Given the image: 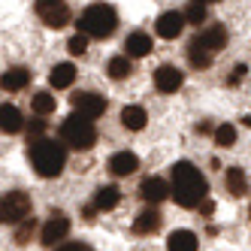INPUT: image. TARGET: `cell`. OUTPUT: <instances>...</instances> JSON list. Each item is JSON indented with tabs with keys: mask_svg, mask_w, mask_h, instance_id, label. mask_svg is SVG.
Masks as SVG:
<instances>
[{
	"mask_svg": "<svg viewBox=\"0 0 251 251\" xmlns=\"http://www.w3.org/2000/svg\"><path fill=\"white\" fill-rule=\"evenodd\" d=\"M170 188H173V200L182 209H194L206 200L209 194V182L203 178V173L188 160H178L170 170Z\"/></svg>",
	"mask_w": 251,
	"mask_h": 251,
	"instance_id": "cell-1",
	"label": "cell"
},
{
	"mask_svg": "<svg viewBox=\"0 0 251 251\" xmlns=\"http://www.w3.org/2000/svg\"><path fill=\"white\" fill-rule=\"evenodd\" d=\"M224 46H227V30L221 25H212V27L200 30L191 40V46H188V61H191V67H197V70L209 67L215 61V55H218Z\"/></svg>",
	"mask_w": 251,
	"mask_h": 251,
	"instance_id": "cell-2",
	"label": "cell"
},
{
	"mask_svg": "<svg viewBox=\"0 0 251 251\" xmlns=\"http://www.w3.org/2000/svg\"><path fill=\"white\" fill-rule=\"evenodd\" d=\"M30 164L40 178H55L67 164V149L55 139H37L30 146Z\"/></svg>",
	"mask_w": 251,
	"mask_h": 251,
	"instance_id": "cell-3",
	"label": "cell"
},
{
	"mask_svg": "<svg viewBox=\"0 0 251 251\" xmlns=\"http://www.w3.org/2000/svg\"><path fill=\"white\" fill-rule=\"evenodd\" d=\"M115 25H118V15H115L112 6H106V3H91L79 15V30L88 33V37H97V40L112 37Z\"/></svg>",
	"mask_w": 251,
	"mask_h": 251,
	"instance_id": "cell-4",
	"label": "cell"
},
{
	"mask_svg": "<svg viewBox=\"0 0 251 251\" xmlns=\"http://www.w3.org/2000/svg\"><path fill=\"white\" fill-rule=\"evenodd\" d=\"M61 136H64L67 146H73L76 151H88V149L94 146V139H97L94 118L73 112L70 118H64V124H61Z\"/></svg>",
	"mask_w": 251,
	"mask_h": 251,
	"instance_id": "cell-5",
	"label": "cell"
},
{
	"mask_svg": "<svg viewBox=\"0 0 251 251\" xmlns=\"http://www.w3.org/2000/svg\"><path fill=\"white\" fill-rule=\"evenodd\" d=\"M30 218V197L22 191H9L3 194V203H0V221L3 224H22Z\"/></svg>",
	"mask_w": 251,
	"mask_h": 251,
	"instance_id": "cell-6",
	"label": "cell"
},
{
	"mask_svg": "<svg viewBox=\"0 0 251 251\" xmlns=\"http://www.w3.org/2000/svg\"><path fill=\"white\" fill-rule=\"evenodd\" d=\"M37 15L46 27H64L70 22V6L67 0H37Z\"/></svg>",
	"mask_w": 251,
	"mask_h": 251,
	"instance_id": "cell-7",
	"label": "cell"
},
{
	"mask_svg": "<svg viewBox=\"0 0 251 251\" xmlns=\"http://www.w3.org/2000/svg\"><path fill=\"white\" fill-rule=\"evenodd\" d=\"M67 233H70V218H67L64 212H51L49 221L43 224L40 239H43V245H55V242H61L67 236Z\"/></svg>",
	"mask_w": 251,
	"mask_h": 251,
	"instance_id": "cell-8",
	"label": "cell"
},
{
	"mask_svg": "<svg viewBox=\"0 0 251 251\" xmlns=\"http://www.w3.org/2000/svg\"><path fill=\"white\" fill-rule=\"evenodd\" d=\"M73 109H76L79 115L97 118V115L106 112V97H100V94H94V91H79V94H73Z\"/></svg>",
	"mask_w": 251,
	"mask_h": 251,
	"instance_id": "cell-9",
	"label": "cell"
},
{
	"mask_svg": "<svg viewBox=\"0 0 251 251\" xmlns=\"http://www.w3.org/2000/svg\"><path fill=\"white\" fill-rule=\"evenodd\" d=\"M188 19H185V12H164V15H157V22H154V30H157V37H164V40H176L178 33L185 30Z\"/></svg>",
	"mask_w": 251,
	"mask_h": 251,
	"instance_id": "cell-10",
	"label": "cell"
},
{
	"mask_svg": "<svg viewBox=\"0 0 251 251\" xmlns=\"http://www.w3.org/2000/svg\"><path fill=\"white\" fill-rule=\"evenodd\" d=\"M182 82H185V76H182V70H178V67L164 64V67L154 70V88H157L160 94H173V91H178V88H182Z\"/></svg>",
	"mask_w": 251,
	"mask_h": 251,
	"instance_id": "cell-11",
	"label": "cell"
},
{
	"mask_svg": "<svg viewBox=\"0 0 251 251\" xmlns=\"http://www.w3.org/2000/svg\"><path fill=\"white\" fill-rule=\"evenodd\" d=\"M170 194H173V188L164 182V178H157V176H154V178H146V182L139 185V197H142L146 203H151V206L160 203V200H167Z\"/></svg>",
	"mask_w": 251,
	"mask_h": 251,
	"instance_id": "cell-12",
	"label": "cell"
},
{
	"mask_svg": "<svg viewBox=\"0 0 251 251\" xmlns=\"http://www.w3.org/2000/svg\"><path fill=\"white\" fill-rule=\"evenodd\" d=\"M139 170V157L133 151H118L109 157V173L112 176H133Z\"/></svg>",
	"mask_w": 251,
	"mask_h": 251,
	"instance_id": "cell-13",
	"label": "cell"
},
{
	"mask_svg": "<svg viewBox=\"0 0 251 251\" xmlns=\"http://www.w3.org/2000/svg\"><path fill=\"white\" fill-rule=\"evenodd\" d=\"M151 37L149 33H142V30H133L127 40H124V55H130V58H146L149 51H151Z\"/></svg>",
	"mask_w": 251,
	"mask_h": 251,
	"instance_id": "cell-14",
	"label": "cell"
},
{
	"mask_svg": "<svg viewBox=\"0 0 251 251\" xmlns=\"http://www.w3.org/2000/svg\"><path fill=\"white\" fill-rule=\"evenodd\" d=\"M76 82V67L73 64H55L49 73V85L55 88V91H61V88H70Z\"/></svg>",
	"mask_w": 251,
	"mask_h": 251,
	"instance_id": "cell-15",
	"label": "cell"
},
{
	"mask_svg": "<svg viewBox=\"0 0 251 251\" xmlns=\"http://www.w3.org/2000/svg\"><path fill=\"white\" fill-rule=\"evenodd\" d=\"M160 212L157 209H146V212H139L136 215V221H133V233H139V236H149V233L160 230Z\"/></svg>",
	"mask_w": 251,
	"mask_h": 251,
	"instance_id": "cell-16",
	"label": "cell"
},
{
	"mask_svg": "<svg viewBox=\"0 0 251 251\" xmlns=\"http://www.w3.org/2000/svg\"><path fill=\"white\" fill-rule=\"evenodd\" d=\"M118 200H121V191L115 185H103L94 194V212H109V209L118 206Z\"/></svg>",
	"mask_w": 251,
	"mask_h": 251,
	"instance_id": "cell-17",
	"label": "cell"
},
{
	"mask_svg": "<svg viewBox=\"0 0 251 251\" xmlns=\"http://www.w3.org/2000/svg\"><path fill=\"white\" fill-rule=\"evenodd\" d=\"M197 236L191 230H176V233H170V239H167V248L170 251H197Z\"/></svg>",
	"mask_w": 251,
	"mask_h": 251,
	"instance_id": "cell-18",
	"label": "cell"
},
{
	"mask_svg": "<svg viewBox=\"0 0 251 251\" xmlns=\"http://www.w3.org/2000/svg\"><path fill=\"white\" fill-rule=\"evenodd\" d=\"M146 121H149V115H146L142 106H124V109H121V124L127 130H142Z\"/></svg>",
	"mask_w": 251,
	"mask_h": 251,
	"instance_id": "cell-19",
	"label": "cell"
},
{
	"mask_svg": "<svg viewBox=\"0 0 251 251\" xmlns=\"http://www.w3.org/2000/svg\"><path fill=\"white\" fill-rule=\"evenodd\" d=\"M106 73H109L112 82H121V79H127L133 73V64H130V55H115L109 64H106Z\"/></svg>",
	"mask_w": 251,
	"mask_h": 251,
	"instance_id": "cell-20",
	"label": "cell"
},
{
	"mask_svg": "<svg viewBox=\"0 0 251 251\" xmlns=\"http://www.w3.org/2000/svg\"><path fill=\"white\" fill-rule=\"evenodd\" d=\"M0 130L3 133H19L22 130V112L15 106H0Z\"/></svg>",
	"mask_w": 251,
	"mask_h": 251,
	"instance_id": "cell-21",
	"label": "cell"
},
{
	"mask_svg": "<svg viewBox=\"0 0 251 251\" xmlns=\"http://www.w3.org/2000/svg\"><path fill=\"white\" fill-rule=\"evenodd\" d=\"M30 82V73L25 67H12L3 73V91H22V88Z\"/></svg>",
	"mask_w": 251,
	"mask_h": 251,
	"instance_id": "cell-22",
	"label": "cell"
},
{
	"mask_svg": "<svg viewBox=\"0 0 251 251\" xmlns=\"http://www.w3.org/2000/svg\"><path fill=\"white\" fill-rule=\"evenodd\" d=\"M227 188H230L233 197H245L248 194V178H245V173L239 167H230L227 170Z\"/></svg>",
	"mask_w": 251,
	"mask_h": 251,
	"instance_id": "cell-23",
	"label": "cell"
},
{
	"mask_svg": "<svg viewBox=\"0 0 251 251\" xmlns=\"http://www.w3.org/2000/svg\"><path fill=\"white\" fill-rule=\"evenodd\" d=\"M33 112H37V115L55 112V97H51L49 91H37V94H33Z\"/></svg>",
	"mask_w": 251,
	"mask_h": 251,
	"instance_id": "cell-24",
	"label": "cell"
},
{
	"mask_svg": "<svg viewBox=\"0 0 251 251\" xmlns=\"http://www.w3.org/2000/svg\"><path fill=\"white\" fill-rule=\"evenodd\" d=\"M215 142L230 149L233 142H236V127H233V124H218V127H215Z\"/></svg>",
	"mask_w": 251,
	"mask_h": 251,
	"instance_id": "cell-25",
	"label": "cell"
},
{
	"mask_svg": "<svg viewBox=\"0 0 251 251\" xmlns=\"http://www.w3.org/2000/svg\"><path fill=\"white\" fill-rule=\"evenodd\" d=\"M67 51H70V55H85V51H88V33H76V37H70V43H67Z\"/></svg>",
	"mask_w": 251,
	"mask_h": 251,
	"instance_id": "cell-26",
	"label": "cell"
},
{
	"mask_svg": "<svg viewBox=\"0 0 251 251\" xmlns=\"http://www.w3.org/2000/svg\"><path fill=\"white\" fill-rule=\"evenodd\" d=\"M185 19H188V25H203V22H206V6L194 0V3L185 9Z\"/></svg>",
	"mask_w": 251,
	"mask_h": 251,
	"instance_id": "cell-27",
	"label": "cell"
},
{
	"mask_svg": "<svg viewBox=\"0 0 251 251\" xmlns=\"http://www.w3.org/2000/svg\"><path fill=\"white\" fill-rule=\"evenodd\" d=\"M30 233H33V218H27V221H22V224H19V230H15V242L25 245Z\"/></svg>",
	"mask_w": 251,
	"mask_h": 251,
	"instance_id": "cell-28",
	"label": "cell"
},
{
	"mask_svg": "<svg viewBox=\"0 0 251 251\" xmlns=\"http://www.w3.org/2000/svg\"><path fill=\"white\" fill-rule=\"evenodd\" d=\"M58 251H91V248H88L85 242H67V245H61Z\"/></svg>",
	"mask_w": 251,
	"mask_h": 251,
	"instance_id": "cell-29",
	"label": "cell"
},
{
	"mask_svg": "<svg viewBox=\"0 0 251 251\" xmlns=\"http://www.w3.org/2000/svg\"><path fill=\"white\" fill-rule=\"evenodd\" d=\"M242 76H245V67H242V64H239V67H236V70H233V76H230V85H236V82H239V79H242Z\"/></svg>",
	"mask_w": 251,
	"mask_h": 251,
	"instance_id": "cell-30",
	"label": "cell"
},
{
	"mask_svg": "<svg viewBox=\"0 0 251 251\" xmlns=\"http://www.w3.org/2000/svg\"><path fill=\"white\" fill-rule=\"evenodd\" d=\"M43 133V121H33L30 124V136H40Z\"/></svg>",
	"mask_w": 251,
	"mask_h": 251,
	"instance_id": "cell-31",
	"label": "cell"
},
{
	"mask_svg": "<svg viewBox=\"0 0 251 251\" xmlns=\"http://www.w3.org/2000/svg\"><path fill=\"white\" fill-rule=\"evenodd\" d=\"M197 3H212V0H197Z\"/></svg>",
	"mask_w": 251,
	"mask_h": 251,
	"instance_id": "cell-32",
	"label": "cell"
}]
</instances>
